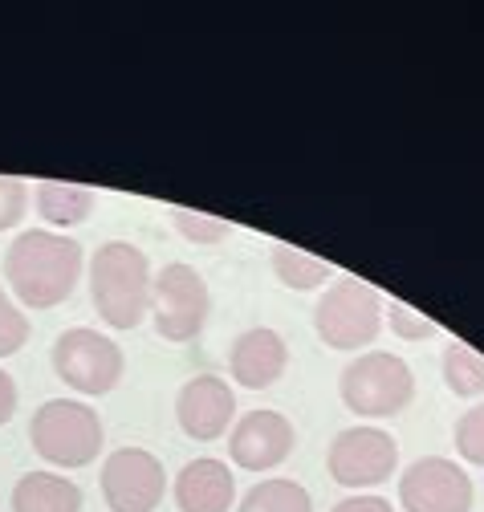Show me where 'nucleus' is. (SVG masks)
Segmentation results:
<instances>
[{"label":"nucleus","instance_id":"f257e3e1","mask_svg":"<svg viewBox=\"0 0 484 512\" xmlns=\"http://www.w3.org/2000/svg\"><path fill=\"white\" fill-rule=\"evenodd\" d=\"M82 277V244L62 232H21L5 252V281L29 309L62 305Z\"/></svg>","mask_w":484,"mask_h":512},{"label":"nucleus","instance_id":"f03ea898","mask_svg":"<svg viewBox=\"0 0 484 512\" xmlns=\"http://www.w3.org/2000/svg\"><path fill=\"white\" fill-rule=\"evenodd\" d=\"M151 261L131 240H106L98 244L90 261V297L102 322L114 330H135L151 309Z\"/></svg>","mask_w":484,"mask_h":512},{"label":"nucleus","instance_id":"7ed1b4c3","mask_svg":"<svg viewBox=\"0 0 484 512\" xmlns=\"http://www.w3.org/2000/svg\"><path fill=\"white\" fill-rule=\"evenodd\" d=\"M33 452L53 468H86L102 452V419L78 399H49L29 423Z\"/></svg>","mask_w":484,"mask_h":512},{"label":"nucleus","instance_id":"20e7f679","mask_svg":"<svg viewBox=\"0 0 484 512\" xmlns=\"http://www.w3.org/2000/svg\"><path fill=\"white\" fill-rule=\"evenodd\" d=\"M338 395L354 415L391 419L415 399V374L399 354L367 350L354 362H346L338 378Z\"/></svg>","mask_w":484,"mask_h":512},{"label":"nucleus","instance_id":"39448f33","mask_svg":"<svg viewBox=\"0 0 484 512\" xmlns=\"http://www.w3.org/2000/svg\"><path fill=\"white\" fill-rule=\"evenodd\" d=\"M314 330L330 350H362L383 330V297L358 277H338L314 305Z\"/></svg>","mask_w":484,"mask_h":512},{"label":"nucleus","instance_id":"423d86ee","mask_svg":"<svg viewBox=\"0 0 484 512\" xmlns=\"http://www.w3.org/2000/svg\"><path fill=\"white\" fill-rule=\"evenodd\" d=\"M208 309H212L208 281L192 265L171 261L163 265V273H155L151 313H155V330L163 342H192L208 322Z\"/></svg>","mask_w":484,"mask_h":512},{"label":"nucleus","instance_id":"0eeeda50","mask_svg":"<svg viewBox=\"0 0 484 512\" xmlns=\"http://www.w3.org/2000/svg\"><path fill=\"white\" fill-rule=\"evenodd\" d=\"M53 370L78 395H106L118 387L127 358L118 350V342H110L106 334L90 326H74L53 342Z\"/></svg>","mask_w":484,"mask_h":512},{"label":"nucleus","instance_id":"6e6552de","mask_svg":"<svg viewBox=\"0 0 484 512\" xmlns=\"http://www.w3.org/2000/svg\"><path fill=\"white\" fill-rule=\"evenodd\" d=\"M326 468L342 488H375L399 468V443L379 427H346L330 443Z\"/></svg>","mask_w":484,"mask_h":512},{"label":"nucleus","instance_id":"1a4fd4ad","mask_svg":"<svg viewBox=\"0 0 484 512\" xmlns=\"http://www.w3.org/2000/svg\"><path fill=\"white\" fill-rule=\"evenodd\" d=\"M167 492V472L147 447H118L102 464V496L110 512H155Z\"/></svg>","mask_w":484,"mask_h":512},{"label":"nucleus","instance_id":"9d476101","mask_svg":"<svg viewBox=\"0 0 484 512\" xmlns=\"http://www.w3.org/2000/svg\"><path fill=\"white\" fill-rule=\"evenodd\" d=\"M472 476L444 456H423L399 476V504L407 512H472Z\"/></svg>","mask_w":484,"mask_h":512},{"label":"nucleus","instance_id":"9b49d317","mask_svg":"<svg viewBox=\"0 0 484 512\" xmlns=\"http://www.w3.org/2000/svg\"><path fill=\"white\" fill-rule=\"evenodd\" d=\"M297 447V431L281 411H249L228 435V456L245 472H269L289 460Z\"/></svg>","mask_w":484,"mask_h":512},{"label":"nucleus","instance_id":"f8f14e48","mask_svg":"<svg viewBox=\"0 0 484 512\" xmlns=\"http://www.w3.org/2000/svg\"><path fill=\"white\" fill-rule=\"evenodd\" d=\"M236 415V395L220 374H196L175 395V419L188 439H220Z\"/></svg>","mask_w":484,"mask_h":512},{"label":"nucleus","instance_id":"ddd939ff","mask_svg":"<svg viewBox=\"0 0 484 512\" xmlns=\"http://www.w3.org/2000/svg\"><path fill=\"white\" fill-rule=\"evenodd\" d=\"M285 366H289V346H285V338H281L277 330H269V326L245 330V334L232 342V350H228V370H232V378L240 382V387H249V391L273 387V382L285 374Z\"/></svg>","mask_w":484,"mask_h":512},{"label":"nucleus","instance_id":"4468645a","mask_svg":"<svg viewBox=\"0 0 484 512\" xmlns=\"http://www.w3.org/2000/svg\"><path fill=\"white\" fill-rule=\"evenodd\" d=\"M236 500V480L224 460H192L175 476V504L179 512H228Z\"/></svg>","mask_w":484,"mask_h":512},{"label":"nucleus","instance_id":"2eb2a0df","mask_svg":"<svg viewBox=\"0 0 484 512\" xmlns=\"http://www.w3.org/2000/svg\"><path fill=\"white\" fill-rule=\"evenodd\" d=\"M13 512H82V488L57 472H29L13 484Z\"/></svg>","mask_w":484,"mask_h":512},{"label":"nucleus","instance_id":"dca6fc26","mask_svg":"<svg viewBox=\"0 0 484 512\" xmlns=\"http://www.w3.org/2000/svg\"><path fill=\"white\" fill-rule=\"evenodd\" d=\"M33 204L41 212L45 224L53 228H74V224H86L90 212H94V191L82 187V183H62V179H45L37 183L33 191Z\"/></svg>","mask_w":484,"mask_h":512},{"label":"nucleus","instance_id":"f3484780","mask_svg":"<svg viewBox=\"0 0 484 512\" xmlns=\"http://www.w3.org/2000/svg\"><path fill=\"white\" fill-rule=\"evenodd\" d=\"M236 512H314V500L310 492L301 488L297 480H261L253 484L245 496H240V508Z\"/></svg>","mask_w":484,"mask_h":512},{"label":"nucleus","instance_id":"a211bd4d","mask_svg":"<svg viewBox=\"0 0 484 512\" xmlns=\"http://www.w3.org/2000/svg\"><path fill=\"white\" fill-rule=\"evenodd\" d=\"M273 273H277V281L285 289H301V293H306V289H322L334 277L326 261H318V256L301 252L293 244H273Z\"/></svg>","mask_w":484,"mask_h":512},{"label":"nucleus","instance_id":"6ab92c4d","mask_svg":"<svg viewBox=\"0 0 484 512\" xmlns=\"http://www.w3.org/2000/svg\"><path fill=\"white\" fill-rule=\"evenodd\" d=\"M444 382L460 399L484 395V358L468 342H448L444 346Z\"/></svg>","mask_w":484,"mask_h":512},{"label":"nucleus","instance_id":"aec40b11","mask_svg":"<svg viewBox=\"0 0 484 512\" xmlns=\"http://www.w3.org/2000/svg\"><path fill=\"white\" fill-rule=\"evenodd\" d=\"M171 224L192 244H220L232 232L228 220H216V216H204V212H192V208H171Z\"/></svg>","mask_w":484,"mask_h":512},{"label":"nucleus","instance_id":"412c9836","mask_svg":"<svg viewBox=\"0 0 484 512\" xmlns=\"http://www.w3.org/2000/svg\"><path fill=\"white\" fill-rule=\"evenodd\" d=\"M452 439H456V452H460L468 464L484 468V403L468 407V411L456 419Z\"/></svg>","mask_w":484,"mask_h":512},{"label":"nucleus","instance_id":"4be33fe9","mask_svg":"<svg viewBox=\"0 0 484 512\" xmlns=\"http://www.w3.org/2000/svg\"><path fill=\"white\" fill-rule=\"evenodd\" d=\"M25 342H29V317L5 289H0V358L17 354Z\"/></svg>","mask_w":484,"mask_h":512},{"label":"nucleus","instance_id":"5701e85b","mask_svg":"<svg viewBox=\"0 0 484 512\" xmlns=\"http://www.w3.org/2000/svg\"><path fill=\"white\" fill-rule=\"evenodd\" d=\"M29 208V183L17 175H0V232L17 228Z\"/></svg>","mask_w":484,"mask_h":512},{"label":"nucleus","instance_id":"b1692460","mask_svg":"<svg viewBox=\"0 0 484 512\" xmlns=\"http://www.w3.org/2000/svg\"><path fill=\"white\" fill-rule=\"evenodd\" d=\"M391 334H399L403 342H423V338L436 334V322L432 317H423V313H415L403 301H391Z\"/></svg>","mask_w":484,"mask_h":512},{"label":"nucleus","instance_id":"393cba45","mask_svg":"<svg viewBox=\"0 0 484 512\" xmlns=\"http://www.w3.org/2000/svg\"><path fill=\"white\" fill-rule=\"evenodd\" d=\"M334 512H395V508L383 496H346L334 504Z\"/></svg>","mask_w":484,"mask_h":512},{"label":"nucleus","instance_id":"a878e982","mask_svg":"<svg viewBox=\"0 0 484 512\" xmlns=\"http://www.w3.org/2000/svg\"><path fill=\"white\" fill-rule=\"evenodd\" d=\"M13 415H17V382H13V374L0 370V427H5Z\"/></svg>","mask_w":484,"mask_h":512}]
</instances>
